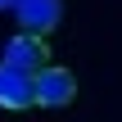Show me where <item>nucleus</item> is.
Segmentation results:
<instances>
[{
  "mask_svg": "<svg viewBox=\"0 0 122 122\" xmlns=\"http://www.w3.org/2000/svg\"><path fill=\"white\" fill-rule=\"evenodd\" d=\"M36 95H32V72H18L9 63H0V109L18 113V109H32Z\"/></svg>",
  "mask_w": 122,
  "mask_h": 122,
  "instance_id": "20e7f679",
  "label": "nucleus"
},
{
  "mask_svg": "<svg viewBox=\"0 0 122 122\" xmlns=\"http://www.w3.org/2000/svg\"><path fill=\"white\" fill-rule=\"evenodd\" d=\"M0 63H9V68H18V72H41L45 63H50V45L41 41V36H27V32H18V36H9L5 41V54H0Z\"/></svg>",
  "mask_w": 122,
  "mask_h": 122,
  "instance_id": "f03ea898",
  "label": "nucleus"
},
{
  "mask_svg": "<svg viewBox=\"0 0 122 122\" xmlns=\"http://www.w3.org/2000/svg\"><path fill=\"white\" fill-rule=\"evenodd\" d=\"M32 95L41 109H63L77 100V72L63 68V63H45L36 77H32Z\"/></svg>",
  "mask_w": 122,
  "mask_h": 122,
  "instance_id": "f257e3e1",
  "label": "nucleus"
},
{
  "mask_svg": "<svg viewBox=\"0 0 122 122\" xmlns=\"http://www.w3.org/2000/svg\"><path fill=\"white\" fill-rule=\"evenodd\" d=\"M14 5H18V0H0V14H5V9H14Z\"/></svg>",
  "mask_w": 122,
  "mask_h": 122,
  "instance_id": "39448f33",
  "label": "nucleus"
},
{
  "mask_svg": "<svg viewBox=\"0 0 122 122\" xmlns=\"http://www.w3.org/2000/svg\"><path fill=\"white\" fill-rule=\"evenodd\" d=\"M14 18H18V27L27 36H50L63 23V0H18Z\"/></svg>",
  "mask_w": 122,
  "mask_h": 122,
  "instance_id": "7ed1b4c3",
  "label": "nucleus"
}]
</instances>
